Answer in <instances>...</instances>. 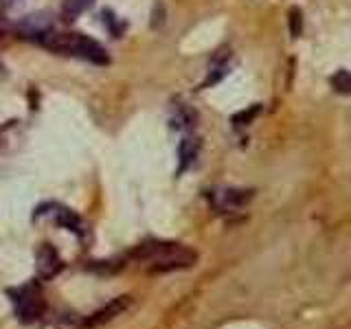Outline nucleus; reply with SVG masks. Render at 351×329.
<instances>
[{"label":"nucleus","instance_id":"obj_1","mask_svg":"<svg viewBox=\"0 0 351 329\" xmlns=\"http://www.w3.org/2000/svg\"><path fill=\"white\" fill-rule=\"evenodd\" d=\"M130 257L138 261L141 266H145L147 272L160 274V272H176L193 268L197 261V252L178 241H162L152 239L143 241L134 250L130 252Z\"/></svg>","mask_w":351,"mask_h":329},{"label":"nucleus","instance_id":"obj_2","mask_svg":"<svg viewBox=\"0 0 351 329\" xmlns=\"http://www.w3.org/2000/svg\"><path fill=\"white\" fill-rule=\"evenodd\" d=\"M42 47H47L49 51L55 53H66V55H75V58H84L93 64H108L110 58L106 49L93 38L84 36V33H55L49 31L40 38Z\"/></svg>","mask_w":351,"mask_h":329},{"label":"nucleus","instance_id":"obj_3","mask_svg":"<svg viewBox=\"0 0 351 329\" xmlns=\"http://www.w3.org/2000/svg\"><path fill=\"white\" fill-rule=\"evenodd\" d=\"M7 296L20 323H36L47 312V299L40 281H27L18 288H11L7 290Z\"/></svg>","mask_w":351,"mask_h":329},{"label":"nucleus","instance_id":"obj_4","mask_svg":"<svg viewBox=\"0 0 351 329\" xmlns=\"http://www.w3.org/2000/svg\"><path fill=\"white\" fill-rule=\"evenodd\" d=\"M255 191L252 189H235V186H228V189H219L211 195V200L215 204V208L219 211H239V208H244L250 200Z\"/></svg>","mask_w":351,"mask_h":329},{"label":"nucleus","instance_id":"obj_5","mask_svg":"<svg viewBox=\"0 0 351 329\" xmlns=\"http://www.w3.org/2000/svg\"><path fill=\"white\" fill-rule=\"evenodd\" d=\"M36 268H38L40 279L49 281L53 277H58V274L64 270V261L60 257V252L55 250L51 244H42V248L36 255Z\"/></svg>","mask_w":351,"mask_h":329},{"label":"nucleus","instance_id":"obj_6","mask_svg":"<svg viewBox=\"0 0 351 329\" xmlns=\"http://www.w3.org/2000/svg\"><path fill=\"white\" fill-rule=\"evenodd\" d=\"M130 303H132V299L130 296H119V299H114V301H110L106 307H101V310H97L95 314H90L84 321V327L86 329H95V327H101V325H106V323H110L112 318H117L119 314H123L128 307H130Z\"/></svg>","mask_w":351,"mask_h":329},{"label":"nucleus","instance_id":"obj_7","mask_svg":"<svg viewBox=\"0 0 351 329\" xmlns=\"http://www.w3.org/2000/svg\"><path fill=\"white\" fill-rule=\"evenodd\" d=\"M53 27V20H51V14H44V11H38V14H31V16H25L20 22H18V33L25 38H36L40 40L44 33H49Z\"/></svg>","mask_w":351,"mask_h":329},{"label":"nucleus","instance_id":"obj_8","mask_svg":"<svg viewBox=\"0 0 351 329\" xmlns=\"http://www.w3.org/2000/svg\"><path fill=\"white\" fill-rule=\"evenodd\" d=\"M55 222L60 226L69 228L71 233H75L80 239H84L86 235V226H84V219L77 215L71 208H64V206H58V211H55Z\"/></svg>","mask_w":351,"mask_h":329},{"label":"nucleus","instance_id":"obj_9","mask_svg":"<svg viewBox=\"0 0 351 329\" xmlns=\"http://www.w3.org/2000/svg\"><path fill=\"white\" fill-rule=\"evenodd\" d=\"M197 154H200V138L197 136H186L182 143H180V147H178V162H180V167L178 171L182 173L184 169H189L193 160L197 158Z\"/></svg>","mask_w":351,"mask_h":329},{"label":"nucleus","instance_id":"obj_10","mask_svg":"<svg viewBox=\"0 0 351 329\" xmlns=\"http://www.w3.org/2000/svg\"><path fill=\"white\" fill-rule=\"evenodd\" d=\"M93 3H95V0H64V7H62L64 20L73 22L77 16H82L86 9H90Z\"/></svg>","mask_w":351,"mask_h":329},{"label":"nucleus","instance_id":"obj_11","mask_svg":"<svg viewBox=\"0 0 351 329\" xmlns=\"http://www.w3.org/2000/svg\"><path fill=\"white\" fill-rule=\"evenodd\" d=\"M332 86H334L336 93L351 95V71H338L332 77Z\"/></svg>","mask_w":351,"mask_h":329},{"label":"nucleus","instance_id":"obj_12","mask_svg":"<svg viewBox=\"0 0 351 329\" xmlns=\"http://www.w3.org/2000/svg\"><path fill=\"white\" fill-rule=\"evenodd\" d=\"M195 121V112H191L189 108H182L178 114L173 117V127H180V130H189Z\"/></svg>","mask_w":351,"mask_h":329},{"label":"nucleus","instance_id":"obj_13","mask_svg":"<svg viewBox=\"0 0 351 329\" xmlns=\"http://www.w3.org/2000/svg\"><path fill=\"white\" fill-rule=\"evenodd\" d=\"M104 16H106V18H104V22H106L108 31L112 33L114 38H119V36H121V31H123V25H119L117 18H114L112 14H110V11H104Z\"/></svg>","mask_w":351,"mask_h":329},{"label":"nucleus","instance_id":"obj_14","mask_svg":"<svg viewBox=\"0 0 351 329\" xmlns=\"http://www.w3.org/2000/svg\"><path fill=\"white\" fill-rule=\"evenodd\" d=\"M257 112H259V106H252L250 110H246V112H241V114H237V117H235L233 121H235V123H237V125H246V123H248V121H250L252 117H255Z\"/></svg>","mask_w":351,"mask_h":329},{"label":"nucleus","instance_id":"obj_15","mask_svg":"<svg viewBox=\"0 0 351 329\" xmlns=\"http://www.w3.org/2000/svg\"><path fill=\"white\" fill-rule=\"evenodd\" d=\"M22 3V0H0V7L3 9H14Z\"/></svg>","mask_w":351,"mask_h":329},{"label":"nucleus","instance_id":"obj_16","mask_svg":"<svg viewBox=\"0 0 351 329\" xmlns=\"http://www.w3.org/2000/svg\"><path fill=\"white\" fill-rule=\"evenodd\" d=\"M5 77H7V69H5V64L0 62V80H5Z\"/></svg>","mask_w":351,"mask_h":329},{"label":"nucleus","instance_id":"obj_17","mask_svg":"<svg viewBox=\"0 0 351 329\" xmlns=\"http://www.w3.org/2000/svg\"><path fill=\"white\" fill-rule=\"evenodd\" d=\"M3 33H5V27H3V22H0V38H3Z\"/></svg>","mask_w":351,"mask_h":329}]
</instances>
